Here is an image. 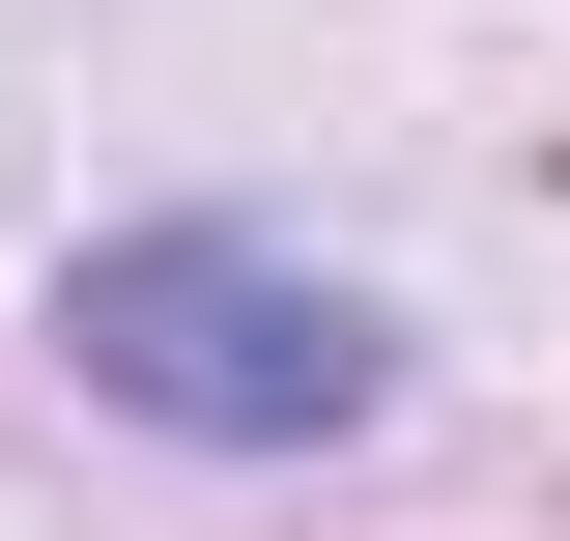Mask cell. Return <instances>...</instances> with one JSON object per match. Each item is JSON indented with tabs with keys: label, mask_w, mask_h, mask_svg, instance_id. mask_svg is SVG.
Here are the masks:
<instances>
[{
	"label": "cell",
	"mask_w": 570,
	"mask_h": 541,
	"mask_svg": "<svg viewBox=\"0 0 570 541\" xmlns=\"http://www.w3.org/2000/svg\"><path fill=\"white\" fill-rule=\"evenodd\" d=\"M58 371L115 427H171V456H343V427L400 400V314H371L343 257H285V228L171 200V228H86L58 257Z\"/></svg>",
	"instance_id": "obj_1"
}]
</instances>
